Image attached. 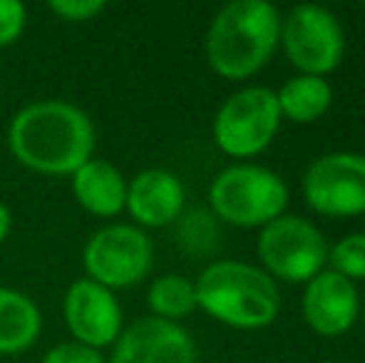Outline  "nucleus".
<instances>
[{"label": "nucleus", "mask_w": 365, "mask_h": 363, "mask_svg": "<svg viewBox=\"0 0 365 363\" xmlns=\"http://www.w3.org/2000/svg\"><path fill=\"white\" fill-rule=\"evenodd\" d=\"M5 140L20 167L45 177H70L95 157L97 130L80 105L45 97L15 112Z\"/></svg>", "instance_id": "1"}, {"label": "nucleus", "mask_w": 365, "mask_h": 363, "mask_svg": "<svg viewBox=\"0 0 365 363\" xmlns=\"http://www.w3.org/2000/svg\"><path fill=\"white\" fill-rule=\"evenodd\" d=\"M281 10L266 0H234L212 18L204 35V55L219 78H254L279 50Z\"/></svg>", "instance_id": "2"}, {"label": "nucleus", "mask_w": 365, "mask_h": 363, "mask_svg": "<svg viewBox=\"0 0 365 363\" xmlns=\"http://www.w3.org/2000/svg\"><path fill=\"white\" fill-rule=\"evenodd\" d=\"M197 309L236 331L269 329L281 314V291L261 267L239 259H219L194 279Z\"/></svg>", "instance_id": "3"}, {"label": "nucleus", "mask_w": 365, "mask_h": 363, "mask_svg": "<svg viewBox=\"0 0 365 363\" xmlns=\"http://www.w3.org/2000/svg\"><path fill=\"white\" fill-rule=\"evenodd\" d=\"M289 199V184L279 172L251 162L229 165L209 184V212L239 229H264L284 217Z\"/></svg>", "instance_id": "4"}, {"label": "nucleus", "mask_w": 365, "mask_h": 363, "mask_svg": "<svg viewBox=\"0 0 365 363\" xmlns=\"http://www.w3.org/2000/svg\"><path fill=\"white\" fill-rule=\"evenodd\" d=\"M281 122L276 90L266 85L236 90L212 120L214 145L231 160H251L269 150Z\"/></svg>", "instance_id": "5"}, {"label": "nucleus", "mask_w": 365, "mask_h": 363, "mask_svg": "<svg viewBox=\"0 0 365 363\" xmlns=\"http://www.w3.org/2000/svg\"><path fill=\"white\" fill-rule=\"evenodd\" d=\"M154 267V244L145 229L112 222L90 234L82 247L85 276L110 291L142 284Z\"/></svg>", "instance_id": "6"}, {"label": "nucleus", "mask_w": 365, "mask_h": 363, "mask_svg": "<svg viewBox=\"0 0 365 363\" xmlns=\"http://www.w3.org/2000/svg\"><path fill=\"white\" fill-rule=\"evenodd\" d=\"M326 234L306 217L284 214L259 232L256 254L271 279L308 284L328 262Z\"/></svg>", "instance_id": "7"}, {"label": "nucleus", "mask_w": 365, "mask_h": 363, "mask_svg": "<svg viewBox=\"0 0 365 363\" xmlns=\"http://www.w3.org/2000/svg\"><path fill=\"white\" fill-rule=\"evenodd\" d=\"M279 45L298 75L326 78L346 58V30L328 8L301 3L281 15Z\"/></svg>", "instance_id": "8"}, {"label": "nucleus", "mask_w": 365, "mask_h": 363, "mask_svg": "<svg viewBox=\"0 0 365 363\" xmlns=\"http://www.w3.org/2000/svg\"><path fill=\"white\" fill-rule=\"evenodd\" d=\"M308 209L321 217L348 219L365 214V155L328 152L308 165L301 180Z\"/></svg>", "instance_id": "9"}, {"label": "nucleus", "mask_w": 365, "mask_h": 363, "mask_svg": "<svg viewBox=\"0 0 365 363\" xmlns=\"http://www.w3.org/2000/svg\"><path fill=\"white\" fill-rule=\"evenodd\" d=\"M63 319L70 339L105 354L125 329V311L115 291L82 276L68 286L63 296Z\"/></svg>", "instance_id": "10"}, {"label": "nucleus", "mask_w": 365, "mask_h": 363, "mask_svg": "<svg viewBox=\"0 0 365 363\" xmlns=\"http://www.w3.org/2000/svg\"><path fill=\"white\" fill-rule=\"evenodd\" d=\"M197 341L182 324L140 316L125 324L107 363H197Z\"/></svg>", "instance_id": "11"}, {"label": "nucleus", "mask_w": 365, "mask_h": 363, "mask_svg": "<svg viewBox=\"0 0 365 363\" xmlns=\"http://www.w3.org/2000/svg\"><path fill=\"white\" fill-rule=\"evenodd\" d=\"M361 311V294L346 276L323 269L303 289L301 316L313 334L338 339L356 326Z\"/></svg>", "instance_id": "12"}, {"label": "nucleus", "mask_w": 365, "mask_h": 363, "mask_svg": "<svg viewBox=\"0 0 365 363\" xmlns=\"http://www.w3.org/2000/svg\"><path fill=\"white\" fill-rule=\"evenodd\" d=\"M187 192L174 172L162 167H149L127 180L125 212L140 229H162L177 224L184 214Z\"/></svg>", "instance_id": "13"}, {"label": "nucleus", "mask_w": 365, "mask_h": 363, "mask_svg": "<svg viewBox=\"0 0 365 363\" xmlns=\"http://www.w3.org/2000/svg\"><path fill=\"white\" fill-rule=\"evenodd\" d=\"M70 192L77 207L97 219H115L125 212L127 177L115 162L92 157L70 175Z\"/></svg>", "instance_id": "14"}, {"label": "nucleus", "mask_w": 365, "mask_h": 363, "mask_svg": "<svg viewBox=\"0 0 365 363\" xmlns=\"http://www.w3.org/2000/svg\"><path fill=\"white\" fill-rule=\"evenodd\" d=\"M43 334V314L33 296L0 286V356L25 354Z\"/></svg>", "instance_id": "15"}, {"label": "nucleus", "mask_w": 365, "mask_h": 363, "mask_svg": "<svg viewBox=\"0 0 365 363\" xmlns=\"http://www.w3.org/2000/svg\"><path fill=\"white\" fill-rule=\"evenodd\" d=\"M281 120H291L296 125L318 122L333 105V88L326 78L316 75H293L276 90Z\"/></svg>", "instance_id": "16"}, {"label": "nucleus", "mask_w": 365, "mask_h": 363, "mask_svg": "<svg viewBox=\"0 0 365 363\" xmlns=\"http://www.w3.org/2000/svg\"><path fill=\"white\" fill-rule=\"evenodd\" d=\"M147 306L157 319L182 324L192 311H197V289L184 274H162L149 284Z\"/></svg>", "instance_id": "17"}, {"label": "nucleus", "mask_w": 365, "mask_h": 363, "mask_svg": "<svg viewBox=\"0 0 365 363\" xmlns=\"http://www.w3.org/2000/svg\"><path fill=\"white\" fill-rule=\"evenodd\" d=\"M177 244L192 257H207L219 247V222L209 209H189L177 219Z\"/></svg>", "instance_id": "18"}, {"label": "nucleus", "mask_w": 365, "mask_h": 363, "mask_svg": "<svg viewBox=\"0 0 365 363\" xmlns=\"http://www.w3.org/2000/svg\"><path fill=\"white\" fill-rule=\"evenodd\" d=\"M328 262L331 272L346 276L348 281H363L365 279V232H353L338 239L328 249Z\"/></svg>", "instance_id": "19"}, {"label": "nucleus", "mask_w": 365, "mask_h": 363, "mask_svg": "<svg viewBox=\"0 0 365 363\" xmlns=\"http://www.w3.org/2000/svg\"><path fill=\"white\" fill-rule=\"evenodd\" d=\"M28 28V8L18 0H0V50L20 40Z\"/></svg>", "instance_id": "20"}, {"label": "nucleus", "mask_w": 365, "mask_h": 363, "mask_svg": "<svg viewBox=\"0 0 365 363\" xmlns=\"http://www.w3.org/2000/svg\"><path fill=\"white\" fill-rule=\"evenodd\" d=\"M50 13L65 23H90L107 10L105 0H50Z\"/></svg>", "instance_id": "21"}, {"label": "nucleus", "mask_w": 365, "mask_h": 363, "mask_svg": "<svg viewBox=\"0 0 365 363\" xmlns=\"http://www.w3.org/2000/svg\"><path fill=\"white\" fill-rule=\"evenodd\" d=\"M40 363H107V356L90 346H82L77 341H60L50 346L43 354Z\"/></svg>", "instance_id": "22"}, {"label": "nucleus", "mask_w": 365, "mask_h": 363, "mask_svg": "<svg viewBox=\"0 0 365 363\" xmlns=\"http://www.w3.org/2000/svg\"><path fill=\"white\" fill-rule=\"evenodd\" d=\"M10 229H13V212H10L8 204L0 202V247L10 237Z\"/></svg>", "instance_id": "23"}]
</instances>
